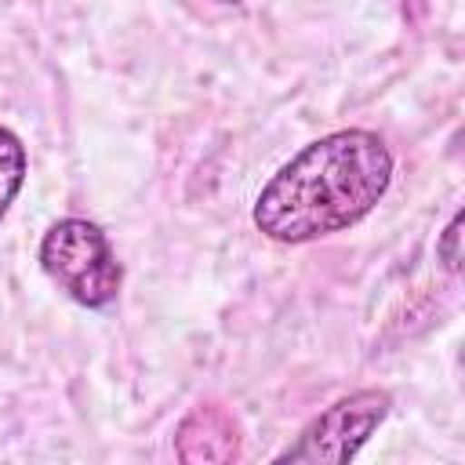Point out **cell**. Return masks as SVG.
<instances>
[{
    "mask_svg": "<svg viewBox=\"0 0 465 465\" xmlns=\"http://www.w3.org/2000/svg\"><path fill=\"white\" fill-rule=\"evenodd\" d=\"M389 182L392 153L374 131H331L262 185L251 218L276 243H309L367 218Z\"/></svg>",
    "mask_w": 465,
    "mask_h": 465,
    "instance_id": "6da1fadb",
    "label": "cell"
},
{
    "mask_svg": "<svg viewBox=\"0 0 465 465\" xmlns=\"http://www.w3.org/2000/svg\"><path fill=\"white\" fill-rule=\"evenodd\" d=\"M40 269L84 309H109L124 287V269L105 232L87 218H62L44 232Z\"/></svg>",
    "mask_w": 465,
    "mask_h": 465,
    "instance_id": "7a4b0ae2",
    "label": "cell"
},
{
    "mask_svg": "<svg viewBox=\"0 0 465 465\" xmlns=\"http://www.w3.org/2000/svg\"><path fill=\"white\" fill-rule=\"evenodd\" d=\"M392 400L385 389H356L341 400H334L327 411H320L298 440L276 454V461H327L345 465L360 454V447L371 440V432L385 421Z\"/></svg>",
    "mask_w": 465,
    "mask_h": 465,
    "instance_id": "3957f363",
    "label": "cell"
},
{
    "mask_svg": "<svg viewBox=\"0 0 465 465\" xmlns=\"http://www.w3.org/2000/svg\"><path fill=\"white\" fill-rule=\"evenodd\" d=\"M174 454L185 465L200 461H236L240 458V425L222 403H200L193 407L178 432H174Z\"/></svg>",
    "mask_w": 465,
    "mask_h": 465,
    "instance_id": "277c9868",
    "label": "cell"
},
{
    "mask_svg": "<svg viewBox=\"0 0 465 465\" xmlns=\"http://www.w3.org/2000/svg\"><path fill=\"white\" fill-rule=\"evenodd\" d=\"M25 174H29V156H25L22 138L15 131L0 127V222H4L7 207L15 203V196L22 193Z\"/></svg>",
    "mask_w": 465,
    "mask_h": 465,
    "instance_id": "5b68a950",
    "label": "cell"
},
{
    "mask_svg": "<svg viewBox=\"0 0 465 465\" xmlns=\"http://www.w3.org/2000/svg\"><path fill=\"white\" fill-rule=\"evenodd\" d=\"M436 258L443 262L447 272H458V269H461V214H454V218L447 222V229L440 232V240H436Z\"/></svg>",
    "mask_w": 465,
    "mask_h": 465,
    "instance_id": "8992f818",
    "label": "cell"
},
{
    "mask_svg": "<svg viewBox=\"0 0 465 465\" xmlns=\"http://www.w3.org/2000/svg\"><path fill=\"white\" fill-rule=\"evenodd\" d=\"M218 4H240V0H218Z\"/></svg>",
    "mask_w": 465,
    "mask_h": 465,
    "instance_id": "52a82bcc",
    "label": "cell"
}]
</instances>
